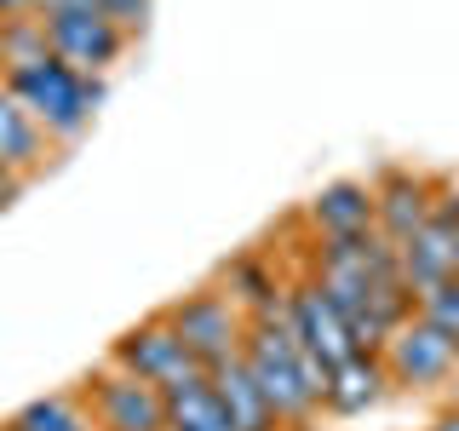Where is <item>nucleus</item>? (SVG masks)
Here are the masks:
<instances>
[{"label":"nucleus","mask_w":459,"mask_h":431,"mask_svg":"<svg viewBox=\"0 0 459 431\" xmlns=\"http://www.w3.org/2000/svg\"><path fill=\"white\" fill-rule=\"evenodd\" d=\"M379 363L391 374V385H408V391H437V385L459 380V339L442 334L425 316H408L391 339L379 345Z\"/></svg>","instance_id":"nucleus-7"},{"label":"nucleus","mask_w":459,"mask_h":431,"mask_svg":"<svg viewBox=\"0 0 459 431\" xmlns=\"http://www.w3.org/2000/svg\"><path fill=\"white\" fill-rule=\"evenodd\" d=\"M6 431H98V426H92V409H86L81 391H52V397L23 402L6 420Z\"/></svg>","instance_id":"nucleus-15"},{"label":"nucleus","mask_w":459,"mask_h":431,"mask_svg":"<svg viewBox=\"0 0 459 431\" xmlns=\"http://www.w3.org/2000/svg\"><path fill=\"white\" fill-rule=\"evenodd\" d=\"M391 391V374H385L379 351H356L344 363L327 368V397H322V414H339V420H356L368 414L373 402Z\"/></svg>","instance_id":"nucleus-12"},{"label":"nucleus","mask_w":459,"mask_h":431,"mask_svg":"<svg viewBox=\"0 0 459 431\" xmlns=\"http://www.w3.org/2000/svg\"><path fill=\"white\" fill-rule=\"evenodd\" d=\"M52 57L47 47V18L29 12V18H0V75L6 69H23V64H40Z\"/></svg>","instance_id":"nucleus-16"},{"label":"nucleus","mask_w":459,"mask_h":431,"mask_svg":"<svg viewBox=\"0 0 459 431\" xmlns=\"http://www.w3.org/2000/svg\"><path fill=\"white\" fill-rule=\"evenodd\" d=\"M40 18H47V47H52L57 64L81 69V75H98V81H104L126 57V47H133V40L98 12V0H47Z\"/></svg>","instance_id":"nucleus-4"},{"label":"nucleus","mask_w":459,"mask_h":431,"mask_svg":"<svg viewBox=\"0 0 459 431\" xmlns=\"http://www.w3.org/2000/svg\"><path fill=\"white\" fill-rule=\"evenodd\" d=\"M281 322H287V334H293L305 351L316 356L322 368H333L344 363V356H356V339H351V322L339 316V305L316 287L305 270L293 277V287H287V305H281Z\"/></svg>","instance_id":"nucleus-8"},{"label":"nucleus","mask_w":459,"mask_h":431,"mask_svg":"<svg viewBox=\"0 0 459 431\" xmlns=\"http://www.w3.org/2000/svg\"><path fill=\"white\" fill-rule=\"evenodd\" d=\"M23 190H29V179H18L12 167H0V213H6V207H12V201H18Z\"/></svg>","instance_id":"nucleus-20"},{"label":"nucleus","mask_w":459,"mask_h":431,"mask_svg":"<svg viewBox=\"0 0 459 431\" xmlns=\"http://www.w3.org/2000/svg\"><path fill=\"white\" fill-rule=\"evenodd\" d=\"M167 431H230L212 385H190V391L167 397Z\"/></svg>","instance_id":"nucleus-17"},{"label":"nucleus","mask_w":459,"mask_h":431,"mask_svg":"<svg viewBox=\"0 0 459 431\" xmlns=\"http://www.w3.org/2000/svg\"><path fill=\"white\" fill-rule=\"evenodd\" d=\"M167 322L178 328V339L195 351V363L201 368H219V363H236L241 356V345H247V316H241V305L224 294L219 282H201L195 294H184V299H172L167 305Z\"/></svg>","instance_id":"nucleus-5"},{"label":"nucleus","mask_w":459,"mask_h":431,"mask_svg":"<svg viewBox=\"0 0 459 431\" xmlns=\"http://www.w3.org/2000/svg\"><path fill=\"white\" fill-rule=\"evenodd\" d=\"M98 12H104L126 40H138L143 29H150V18H155V0H98Z\"/></svg>","instance_id":"nucleus-19"},{"label":"nucleus","mask_w":459,"mask_h":431,"mask_svg":"<svg viewBox=\"0 0 459 431\" xmlns=\"http://www.w3.org/2000/svg\"><path fill=\"white\" fill-rule=\"evenodd\" d=\"M430 431H459V409H442L437 420H430Z\"/></svg>","instance_id":"nucleus-22"},{"label":"nucleus","mask_w":459,"mask_h":431,"mask_svg":"<svg viewBox=\"0 0 459 431\" xmlns=\"http://www.w3.org/2000/svg\"><path fill=\"white\" fill-rule=\"evenodd\" d=\"M29 12H47V0H0V18H29Z\"/></svg>","instance_id":"nucleus-21"},{"label":"nucleus","mask_w":459,"mask_h":431,"mask_svg":"<svg viewBox=\"0 0 459 431\" xmlns=\"http://www.w3.org/2000/svg\"><path fill=\"white\" fill-rule=\"evenodd\" d=\"M75 391L86 397L98 431H167V397L155 385H143L138 374L115 368L109 356L86 374Z\"/></svg>","instance_id":"nucleus-6"},{"label":"nucleus","mask_w":459,"mask_h":431,"mask_svg":"<svg viewBox=\"0 0 459 431\" xmlns=\"http://www.w3.org/2000/svg\"><path fill=\"white\" fill-rule=\"evenodd\" d=\"M52 150L57 144L35 127V115L0 86V167H12L18 179H35V172L52 162Z\"/></svg>","instance_id":"nucleus-14"},{"label":"nucleus","mask_w":459,"mask_h":431,"mask_svg":"<svg viewBox=\"0 0 459 431\" xmlns=\"http://www.w3.org/2000/svg\"><path fill=\"white\" fill-rule=\"evenodd\" d=\"M207 385H212V397H219V409H224V420L230 431H287L276 420V409L264 402V391H258V380L247 374V363H219L207 374Z\"/></svg>","instance_id":"nucleus-13"},{"label":"nucleus","mask_w":459,"mask_h":431,"mask_svg":"<svg viewBox=\"0 0 459 431\" xmlns=\"http://www.w3.org/2000/svg\"><path fill=\"white\" fill-rule=\"evenodd\" d=\"M212 282H219L224 294L236 299L247 322H276L281 305H287V287H293V277H281V270H276V259H270V253H258V248L236 253V259H224Z\"/></svg>","instance_id":"nucleus-10"},{"label":"nucleus","mask_w":459,"mask_h":431,"mask_svg":"<svg viewBox=\"0 0 459 431\" xmlns=\"http://www.w3.org/2000/svg\"><path fill=\"white\" fill-rule=\"evenodd\" d=\"M437 179H425V172L413 167H385L379 179H373V230L391 242H408L413 230L430 219V207H437Z\"/></svg>","instance_id":"nucleus-9"},{"label":"nucleus","mask_w":459,"mask_h":431,"mask_svg":"<svg viewBox=\"0 0 459 431\" xmlns=\"http://www.w3.org/2000/svg\"><path fill=\"white\" fill-rule=\"evenodd\" d=\"M0 86H6V92L35 115V127L52 144H81L86 127H92V115H98V104H104V81L81 75V69H69V64H57V57L6 69Z\"/></svg>","instance_id":"nucleus-2"},{"label":"nucleus","mask_w":459,"mask_h":431,"mask_svg":"<svg viewBox=\"0 0 459 431\" xmlns=\"http://www.w3.org/2000/svg\"><path fill=\"white\" fill-rule=\"evenodd\" d=\"M241 363L258 380L264 402L276 409V420L287 431H310L322 420V397H327V368L287 334V322H253L247 345H241Z\"/></svg>","instance_id":"nucleus-1"},{"label":"nucleus","mask_w":459,"mask_h":431,"mask_svg":"<svg viewBox=\"0 0 459 431\" xmlns=\"http://www.w3.org/2000/svg\"><path fill=\"white\" fill-rule=\"evenodd\" d=\"M413 316H425V322H437L442 334H454V339H459V277L413 299Z\"/></svg>","instance_id":"nucleus-18"},{"label":"nucleus","mask_w":459,"mask_h":431,"mask_svg":"<svg viewBox=\"0 0 459 431\" xmlns=\"http://www.w3.org/2000/svg\"><path fill=\"white\" fill-rule=\"evenodd\" d=\"M0 431H6V426H0Z\"/></svg>","instance_id":"nucleus-23"},{"label":"nucleus","mask_w":459,"mask_h":431,"mask_svg":"<svg viewBox=\"0 0 459 431\" xmlns=\"http://www.w3.org/2000/svg\"><path fill=\"white\" fill-rule=\"evenodd\" d=\"M305 230L310 242H344V236H368L373 230V184L362 179H333L322 184L310 201H305Z\"/></svg>","instance_id":"nucleus-11"},{"label":"nucleus","mask_w":459,"mask_h":431,"mask_svg":"<svg viewBox=\"0 0 459 431\" xmlns=\"http://www.w3.org/2000/svg\"><path fill=\"white\" fill-rule=\"evenodd\" d=\"M109 363L138 374L143 385H155L161 397H178L190 391V385H207V368L195 363V351L178 339V328L167 322V311L143 316V322H133L121 339L109 345Z\"/></svg>","instance_id":"nucleus-3"}]
</instances>
